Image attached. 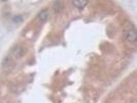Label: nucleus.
<instances>
[{
	"label": "nucleus",
	"mask_w": 137,
	"mask_h": 103,
	"mask_svg": "<svg viewBox=\"0 0 137 103\" xmlns=\"http://www.w3.org/2000/svg\"><path fill=\"white\" fill-rule=\"evenodd\" d=\"M137 37V36L136 33L134 31H130L128 34V39L129 41H134L136 40Z\"/></svg>",
	"instance_id": "nucleus-2"
},
{
	"label": "nucleus",
	"mask_w": 137,
	"mask_h": 103,
	"mask_svg": "<svg viewBox=\"0 0 137 103\" xmlns=\"http://www.w3.org/2000/svg\"><path fill=\"white\" fill-rule=\"evenodd\" d=\"M88 4L87 1H73V4L78 8H84L85 6Z\"/></svg>",
	"instance_id": "nucleus-1"
}]
</instances>
